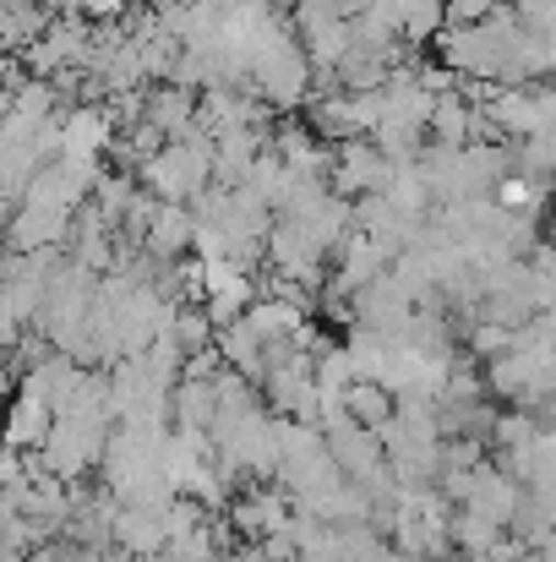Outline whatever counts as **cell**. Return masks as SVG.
I'll return each instance as SVG.
<instances>
[{
	"mask_svg": "<svg viewBox=\"0 0 556 562\" xmlns=\"http://www.w3.org/2000/svg\"><path fill=\"white\" fill-rule=\"evenodd\" d=\"M502 536H508L502 525H491V519H480V514H469V508H458V514H453V552H469V558H491Z\"/></svg>",
	"mask_w": 556,
	"mask_h": 562,
	"instance_id": "4",
	"label": "cell"
},
{
	"mask_svg": "<svg viewBox=\"0 0 556 562\" xmlns=\"http://www.w3.org/2000/svg\"><path fill=\"white\" fill-rule=\"evenodd\" d=\"M196 115H202V99L181 88V82H170V88H159V93H148V121L164 132V137H175V132H191L196 126Z\"/></svg>",
	"mask_w": 556,
	"mask_h": 562,
	"instance_id": "2",
	"label": "cell"
},
{
	"mask_svg": "<svg viewBox=\"0 0 556 562\" xmlns=\"http://www.w3.org/2000/svg\"><path fill=\"white\" fill-rule=\"evenodd\" d=\"M530 562H556V558H546V552H530Z\"/></svg>",
	"mask_w": 556,
	"mask_h": 562,
	"instance_id": "5",
	"label": "cell"
},
{
	"mask_svg": "<svg viewBox=\"0 0 556 562\" xmlns=\"http://www.w3.org/2000/svg\"><path fill=\"white\" fill-rule=\"evenodd\" d=\"M344 409H350L355 426H366V431L382 437V431L393 426V415H398V393L382 387V382H355V387L344 393Z\"/></svg>",
	"mask_w": 556,
	"mask_h": 562,
	"instance_id": "3",
	"label": "cell"
},
{
	"mask_svg": "<svg viewBox=\"0 0 556 562\" xmlns=\"http://www.w3.org/2000/svg\"><path fill=\"white\" fill-rule=\"evenodd\" d=\"M524 497H530V486H524L519 475H508V470L491 459V464H480V470L469 475V497H464L458 508H469V514H480V519H491V525L513 530V519H519Z\"/></svg>",
	"mask_w": 556,
	"mask_h": 562,
	"instance_id": "1",
	"label": "cell"
}]
</instances>
